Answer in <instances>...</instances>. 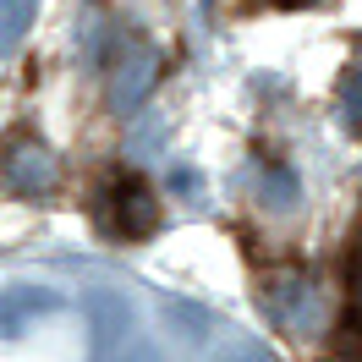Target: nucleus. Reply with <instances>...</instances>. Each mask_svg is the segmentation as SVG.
<instances>
[{
    "label": "nucleus",
    "instance_id": "1",
    "mask_svg": "<svg viewBox=\"0 0 362 362\" xmlns=\"http://www.w3.org/2000/svg\"><path fill=\"white\" fill-rule=\"evenodd\" d=\"M99 226L121 236V242H143L159 226V198L143 176H115L99 198Z\"/></svg>",
    "mask_w": 362,
    "mask_h": 362
},
{
    "label": "nucleus",
    "instance_id": "2",
    "mask_svg": "<svg viewBox=\"0 0 362 362\" xmlns=\"http://www.w3.org/2000/svg\"><path fill=\"white\" fill-rule=\"evenodd\" d=\"M159 83V49L154 45H127L115 49V66H110V110L115 115H132Z\"/></svg>",
    "mask_w": 362,
    "mask_h": 362
},
{
    "label": "nucleus",
    "instance_id": "3",
    "mask_svg": "<svg viewBox=\"0 0 362 362\" xmlns=\"http://www.w3.org/2000/svg\"><path fill=\"white\" fill-rule=\"evenodd\" d=\"M0 176L23 198H45L49 187H55V154H49L45 143H33V137H17L6 148V159H0Z\"/></svg>",
    "mask_w": 362,
    "mask_h": 362
},
{
    "label": "nucleus",
    "instance_id": "4",
    "mask_svg": "<svg viewBox=\"0 0 362 362\" xmlns=\"http://www.w3.org/2000/svg\"><path fill=\"white\" fill-rule=\"evenodd\" d=\"M264 308H269L274 324H286V329H313L318 324V296L302 274H274V280H264Z\"/></svg>",
    "mask_w": 362,
    "mask_h": 362
},
{
    "label": "nucleus",
    "instance_id": "5",
    "mask_svg": "<svg viewBox=\"0 0 362 362\" xmlns=\"http://www.w3.org/2000/svg\"><path fill=\"white\" fill-rule=\"evenodd\" d=\"M61 308V296L49 286H6L0 291V335H23L28 324H39Z\"/></svg>",
    "mask_w": 362,
    "mask_h": 362
},
{
    "label": "nucleus",
    "instance_id": "6",
    "mask_svg": "<svg viewBox=\"0 0 362 362\" xmlns=\"http://www.w3.org/2000/svg\"><path fill=\"white\" fill-rule=\"evenodd\" d=\"M33 17H39V0H0V55H11L28 39Z\"/></svg>",
    "mask_w": 362,
    "mask_h": 362
},
{
    "label": "nucleus",
    "instance_id": "7",
    "mask_svg": "<svg viewBox=\"0 0 362 362\" xmlns=\"http://www.w3.org/2000/svg\"><path fill=\"white\" fill-rule=\"evenodd\" d=\"M93 362H165V357H159V346L143 329H132V335H121V340L93 346Z\"/></svg>",
    "mask_w": 362,
    "mask_h": 362
},
{
    "label": "nucleus",
    "instance_id": "8",
    "mask_svg": "<svg viewBox=\"0 0 362 362\" xmlns=\"http://www.w3.org/2000/svg\"><path fill=\"white\" fill-rule=\"evenodd\" d=\"M258 198H264V209H274V214H291V209L302 204V187H296L291 170H258Z\"/></svg>",
    "mask_w": 362,
    "mask_h": 362
},
{
    "label": "nucleus",
    "instance_id": "9",
    "mask_svg": "<svg viewBox=\"0 0 362 362\" xmlns=\"http://www.w3.org/2000/svg\"><path fill=\"white\" fill-rule=\"evenodd\" d=\"M340 110H346V127L362 132V66L346 71V83H340Z\"/></svg>",
    "mask_w": 362,
    "mask_h": 362
},
{
    "label": "nucleus",
    "instance_id": "10",
    "mask_svg": "<svg viewBox=\"0 0 362 362\" xmlns=\"http://www.w3.org/2000/svg\"><path fill=\"white\" fill-rule=\"evenodd\" d=\"M220 362H280V357H269V351H264V346H252V340H236V346L220 351Z\"/></svg>",
    "mask_w": 362,
    "mask_h": 362
},
{
    "label": "nucleus",
    "instance_id": "11",
    "mask_svg": "<svg viewBox=\"0 0 362 362\" xmlns=\"http://www.w3.org/2000/svg\"><path fill=\"white\" fill-rule=\"evenodd\" d=\"M165 308L181 318V329H187V335H204V329H209V313H198L192 302H165Z\"/></svg>",
    "mask_w": 362,
    "mask_h": 362
},
{
    "label": "nucleus",
    "instance_id": "12",
    "mask_svg": "<svg viewBox=\"0 0 362 362\" xmlns=\"http://www.w3.org/2000/svg\"><path fill=\"white\" fill-rule=\"evenodd\" d=\"M340 357H346V362H362V318L340 335Z\"/></svg>",
    "mask_w": 362,
    "mask_h": 362
},
{
    "label": "nucleus",
    "instance_id": "13",
    "mask_svg": "<svg viewBox=\"0 0 362 362\" xmlns=\"http://www.w3.org/2000/svg\"><path fill=\"white\" fill-rule=\"evenodd\" d=\"M351 308H357V318H362V252L351 258Z\"/></svg>",
    "mask_w": 362,
    "mask_h": 362
},
{
    "label": "nucleus",
    "instance_id": "14",
    "mask_svg": "<svg viewBox=\"0 0 362 362\" xmlns=\"http://www.w3.org/2000/svg\"><path fill=\"white\" fill-rule=\"evenodd\" d=\"M291 6H318V0H291Z\"/></svg>",
    "mask_w": 362,
    "mask_h": 362
}]
</instances>
